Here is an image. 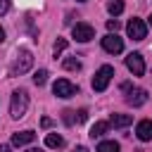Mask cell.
Here are the masks:
<instances>
[{
    "instance_id": "cell-4",
    "label": "cell",
    "mask_w": 152,
    "mask_h": 152,
    "mask_svg": "<svg viewBox=\"0 0 152 152\" xmlns=\"http://www.w3.org/2000/svg\"><path fill=\"white\" fill-rule=\"evenodd\" d=\"M121 88L128 93V95H126V102H128L131 107H140V104L147 102V90H142V88H131L128 83H124Z\"/></svg>"
},
{
    "instance_id": "cell-23",
    "label": "cell",
    "mask_w": 152,
    "mask_h": 152,
    "mask_svg": "<svg viewBox=\"0 0 152 152\" xmlns=\"http://www.w3.org/2000/svg\"><path fill=\"white\" fill-rule=\"evenodd\" d=\"M7 7H10V0H0V14H5Z\"/></svg>"
},
{
    "instance_id": "cell-20",
    "label": "cell",
    "mask_w": 152,
    "mask_h": 152,
    "mask_svg": "<svg viewBox=\"0 0 152 152\" xmlns=\"http://www.w3.org/2000/svg\"><path fill=\"white\" fill-rule=\"evenodd\" d=\"M66 45H69V43H66V38H57V40H55V48H52V50H55V57H57L59 52H64V50H66Z\"/></svg>"
},
{
    "instance_id": "cell-1",
    "label": "cell",
    "mask_w": 152,
    "mask_h": 152,
    "mask_svg": "<svg viewBox=\"0 0 152 152\" xmlns=\"http://www.w3.org/2000/svg\"><path fill=\"white\" fill-rule=\"evenodd\" d=\"M31 64H33V55L28 50H19L17 57H14V62L10 64V74L12 76H21V74H26L31 69Z\"/></svg>"
},
{
    "instance_id": "cell-21",
    "label": "cell",
    "mask_w": 152,
    "mask_h": 152,
    "mask_svg": "<svg viewBox=\"0 0 152 152\" xmlns=\"http://www.w3.org/2000/svg\"><path fill=\"white\" fill-rule=\"evenodd\" d=\"M107 28H109V31H114V33H116V31H119V28H121V21H119V19H109V21H107Z\"/></svg>"
},
{
    "instance_id": "cell-25",
    "label": "cell",
    "mask_w": 152,
    "mask_h": 152,
    "mask_svg": "<svg viewBox=\"0 0 152 152\" xmlns=\"http://www.w3.org/2000/svg\"><path fill=\"white\" fill-rule=\"evenodd\" d=\"M0 152H12V150H10V145H0Z\"/></svg>"
},
{
    "instance_id": "cell-8",
    "label": "cell",
    "mask_w": 152,
    "mask_h": 152,
    "mask_svg": "<svg viewBox=\"0 0 152 152\" xmlns=\"http://www.w3.org/2000/svg\"><path fill=\"white\" fill-rule=\"evenodd\" d=\"M126 66H128V71L133 76H142L145 74V59H142V55L140 52H131L126 57Z\"/></svg>"
},
{
    "instance_id": "cell-14",
    "label": "cell",
    "mask_w": 152,
    "mask_h": 152,
    "mask_svg": "<svg viewBox=\"0 0 152 152\" xmlns=\"http://www.w3.org/2000/svg\"><path fill=\"white\" fill-rule=\"evenodd\" d=\"M45 145H48V147H62V145H64V138L57 135V133H48V135H45Z\"/></svg>"
},
{
    "instance_id": "cell-13",
    "label": "cell",
    "mask_w": 152,
    "mask_h": 152,
    "mask_svg": "<svg viewBox=\"0 0 152 152\" xmlns=\"http://www.w3.org/2000/svg\"><path fill=\"white\" fill-rule=\"evenodd\" d=\"M107 131H109V121H95V126L90 128V138H93V140H95V138H102Z\"/></svg>"
},
{
    "instance_id": "cell-15",
    "label": "cell",
    "mask_w": 152,
    "mask_h": 152,
    "mask_svg": "<svg viewBox=\"0 0 152 152\" xmlns=\"http://www.w3.org/2000/svg\"><path fill=\"white\" fill-rule=\"evenodd\" d=\"M97 152H119V142H114V140H102V142L97 145Z\"/></svg>"
},
{
    "instance_id": "cell-2",
    "label": "cell",
    "mask_w": 152,
    "mask_h": 152,
    "mask_svg": "<svg viewBox=\"0 0 152 152\" xmlns=\"http://www.w3.org/2000/svg\"><path fill=\"white\" fill-rule=\"evenodd\" d=\"M26 107H28V93L26 90H14L12 93V102H10L12 119H21L26 114Z\"/></svg>"
},
{
    "instance_id": "cell-27",
    "label": "cell",
    "mask_w": 152,
    "mask_h": 152,
    "mask_svg": "<svg viewBox=\"0 0 152 152\" xmlns=\"http://www.w3.org/2000/svg\"><path fill=\"white\" fill-rule=\"evenodd\" d=\"M2 40H5V31L0 28V43H2Z\"/></svg>"
},
{
    "instance_id": "cell-22",
    "label": "cell",
    "mask_w": 152,
    "mask_h": 152,
    "mask_svg": "<svg viewBox=\"0 0 152 152\" xmlns=\"http://www.w3.org/2000/svg\"><path fill=\"white\" fill-rule=\"evenodd\" d=\"M86 119H88V109H78L76 112V124H83Z\"/></svg>"
},
{
    "instance_id": "cell-26",
    "label": "cell",
    "mask_w": 152,
    "mask_h": 152,
    "mask_svg": "<svg viewBox=\"0 0 152 152\" xmlns=\"http://www.w3.org/2000/svg\"><path fill=\"white\" fill-rule=\"evenodd\" d=\"M74 152H88V150H86V147H83V145H81V147H76V150H74Z\"/></svg>"
},
{
    "instance_id": "cell-30",
    "label": "cell",
    "mask_w": 152,
    "mask_h": 152,
    "mask_svg": "<svg viewBox=\"0 0 152 152\" xmlns=\"http://www.w3.org/2000/svg\"><path fill=\"white\" fill-rule=\"evenodd\" d=\"M78 2H86V0H78Z\"/></svg>"
},
{
    "instance_id": "cell-9",
    "label": "cell",
    "mask_w": 152,
    "mask_h": 152,
    "mask_svg": "<svg viewBox=\"0 0 152 152\" xmlns=\"http://www.w3.org/2000/svg\"><path fill=\"white\" fill-rule=\"evenodd\" d=\"M102 48H104L107 52H112V55H119V52L124 50V40H121L116 33H107V36L102 38Z\"/></svg>"
},
{
    "instance_id": "cell-6",
    "label": "cell",
    "mask_w": 152,
    "mask_h": 152,
    "mask_svg": "<svg viewBox=\"0 0 152 152\" xmlns=\"http://www.w3.org/2000/svg\"><path fill=\"white\" fill-rule=\"evenodd\" d=\"M126 33H128V38H133V40H142L145 36H147V24L142 21V19H131L128 21V26H126Z\"/></svg>"
},
{
    "instance_id": "cell-5",
    "label": "cell",
    "mask_w": 152,
    "mask_h": 152,
    "mask_svg": "<svg viewBox=\"0 0 152 152\" xmlns=\"http://www.w3.org/2000/svg\"><path fill=\"white\" fill-rule=\"evenodd\" d=\"M52 93H55L57 97H74V95L78 93V88H76L71 81H66V78H57V81L52 83Z\"/></svg>"
},
{
    "instance_id": "cell-11",
    "label": "cell",
    "mask_w": 152,
    "mask_h": 152,
    "mask_svg": "<svg viewBox=\"0 0 152 152\" xmlns=\"http://www.w3.org/2000/svg\"><path fill=\"white\" fill-rule=\"evenodd\" d=\"M33 140H36V133H33V131H21V133H14V135H12V145H17V147L28 145V142H33Z\"/></svg>"
},
{
    "instance_id": "cell-3",
    "label": "cell",
    "mask_w": 152,
    "mask_h": 152,
    "mask_svg": "<svg viewBox=\"0 0 152 152\" xmlns=\"http://www.w3.org/2000/svg\"><path fill=\"white\" fill-rule=\"evenodd\" d=\"M112 76H114V66H109V64L100 66V69L95 71V76H93V90H95V93L107 90V86H109Z\"/></svg>"
},
{
    "instance_id": "cell-12",
    "label": "cell",
    "mask_w": 152,
    "mask_h": 152,
    "mask_svg": "<svg viewBox=\"0 0 152 152\" xmlns=\"http://www.w3.org/2000/svg\"><path fill=\"white\" fill-rule=\"evenodd\" d=\"M131 121H133L131 114H112L109 116V126H114V128H126V126H131Z\"/></svg>"
},
{
    "instance_id": "cell-24",
    "label": "cell",
    "mask_w": 152,
    "mask_h": 152,
    "mask_svg": "<svg viewBox=\"0 0 152 152\" xmlns=\"http://www.w3.org/2000/svg\"><path fill=\"white\" fill-rule=\"evenodd\" d=\"M50 124H52V121H50L48 116H43V121H40V126H43V128H50Z\"/></svg>"
},
{
    "instance_id": "cell-17",
    "label": "cell",
    "mask_w": 152,
    "mask_h": 152,
    "mask_svg": "<svg viewBox=\"0 0 152 152\" xmlns=\"http://www.w3.org/2000/svg\"><path fill=\"white\" fill-rule=\"evenodd\" d=\"M62 64H64V69H69V71H78V69H81V62H78L76 57H66Z\"/></svg>"
},
{
    "instance_id": "cell-18",
    "label": "cell",
    "mask_w": 152,
    "mask_h": 152,
    "mask_svg": "<svg viewBox=\"0 0 152 152\" xmlns=\"http://www.w3.org/2000/svg\"><path fill=\"white\" fill-rule=\"evenodd\" d=\"M45 81H48V71H45V69H38V71L33 74V83H36V86H45Z\"/></svg>"
},
{
    "instance_id": "cell-29",
    "label": "cell",
    "mask_w": 152,
    "mask_h": 152,
    "mask_svg": "<svg viewBox=\"0 0 152 152\" xmlns=\"http://www.w3.org/2000/svg\"><path fill=\"white\" fill-rule=\"evenodd\" d=\"M150 24H152V14H150Z\"/></svg>"
},
{
    "instance_id": "cell-7",
    "label": "cell",
    "mask_w": 152,
    "mask_h": 152,
    "mask_svg": "<svg viewBox=\"0 0 152 152\" xmlns=\"http://www.w3.org/2000/svg\"><path fill=\"white\" fill-rule=\"evenodd\" d=\"M71 36H74L78 43H88V40L95 38V28H93L90 24H86V21H78V24L71 28Z\"/></svg>"
},
{
    "instance_id": "cell-16",
    "label": "cell",
    "mask_w": 152,
    "mask_h": 152,
    "mask_svg": "<svg viewBox=\"0 0 152 152\" xmlns=\"http://www.w3.org/2000/svg\"><path fill=\"white\" fill-rule=\"evenodd\" d=\"M107 10H109V14H112V17L121 14V12H124V0H109Z\"/></svg>"
},
{
    "instance_id": "cell-28",
    "label": "cell",
    "mask_w": 152,
    "mask_h": 152,
    "mask_svg": "<svg viewBox=\"0 0 152 152\" xmlns=\"http://www.w3.org/2000/svg\"><path fill=\"white\" fill-rule=\"evenodd\" d=\"M26 152H40V150H38V147H31V150H26Z\"/></svg>"
},
{
    "instance_id": "cell-19",
    "label": "cell",
    "mask_w": 152,
    "mask_h": 152,
    "mask_svg": "<svg viewBox=\"0 0 152 152\" xmlns=\"http://www.w3.org/2000/svg\"><path fill=\"white\" fill-rule=\"evenodd\" d=\"M62 119H64V124L74 126V124H76V112H74V109H64V112H62Z\"/></svg>"
},
{
    "instance_id": "cell-10",
    "label": "cell",
    "mask_w": 152,
    "mask_h": 152,
    "mask_svg": "<svg viewBox=\"0 0 152 152\" xmlns=\"http://www.w3.org/2000/svg\"><path fill=\"white\" fill-rule=\"evenodd\" d=\"M135 135H138L142 142L152 140V121H150V119H142V121H138V126H135Z\"/></svg>"
}]
</instances>
